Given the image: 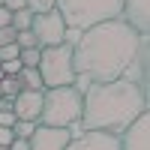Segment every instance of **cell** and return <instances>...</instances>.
<instances>
[{"label":"cell","mask_w":150,"mask_h":150,"mask_svg":"<svg viewBox=\"0 0 150 150\" xmlns=\"http://www.w3.org/2000/svg\"><path fill=\"white\" fill-rule=\"evenodd\" d=\"M138 45L141 33H135L120 18L93 24L72 45V69L75 75H84L93 84L123 78V72L138 54Z\"/></svg>","instance_id":"1"},{"label":"cell","mask_w":150,"mask_h":150,"mask_svg":"<svg viewBox=\"0 0 150 150\" xmlns=\"http://www.w3.org/2000/svg\"><path fill=\"white\" fill-rule=\"evenodd\" d=\"M144 111H147V93L126 78L99 81L81 93V126L84 129L120 135Z\"/></svg>","instance_id":"2"},{"label":"cell","mask_w":150,"mask_h":150,"mask_svg":"<svg viewBox=\"0 0 150 150\" xmlns=\"http://www.w3.org/2000/svg\"><path fill=\"white\" fill-rule=\"evenodd\" d=\"M123 0H57V12L66 21V27L87 30L93 24H102L111 18H120Z\"/></svg>","instance_id":"3"},{"label":"cell","mask_w":150,"mask_h":150,"mask_svg":"<svg viewBox=\"0 0 150 150\" xmlns=\"http://www.w3.org/2000/svg\"><path fill=\"white\" fill-rule=\"evenodd\" d=\"M81 120V93L75 87H48L42 90V111L39 123L42 126H60L66 129L69 123Z\"/></svg>","instance_id":"4"},{"label":"cell","mask_w":150,"mask_h":150,"mask_svg":"<svg viewBox=\"0 0 150 150\" xmlns=\"http://www.w3.org/2000/svg\"><path fill=\"white\" fill-rule=\"evenodd\" d=\"M39 75H42V87H69L75 81V69H72V45L60 42V45H48L39 54Z\"/></svg>","instance_id":"5"},{"label":"cell","mask_w":150,"mask_h":150,"mask_svg":"<svg viewBox=\"0 0 150 150\" xmlns=\"http://www.w3.org/2000/svg\"><path fill=\"white\" fill-rule=\"evenodd\" d=\"M30 33L36 36V45H39V48L60 45V42H63V33H66V21L60 18L57 9L36 12V15H33V24H30Z\"/></svg>","instance_id":"6"},{"label":"cell","mask_w":150,"mask_h":150,"mask_svg":"<svg viewBox=\"0 0 150 150\" xmlns=\"http://www.w3.org/2000/svg\"><path fill=\"white\" fill-rule=\"evenodd\" d=\"M120 150H150V114H138L126 129L117 135Z\"/></svg>","instance_id":"7"},{"label":"cell","mask_w":150,"mask_h":150,"mask_svg":"<svg viewBox=\"0 0 150 150\" xmlns=\"http://www.w3.org/2000/svg\"><path fill=\"white\" fill-rule=\"evenodd\" d=\"M69 129H60V126H36V132L27 138L30 150H66L69 144Z\"/></svg>","instance_id":"8"},{"label":"cell","mask_w":150,"mask_h":150,"mask_svg":"<svg viewBox=\"0 0 150 150\" xmlns=\"http://www.w3.org/2000/svg\"><path fill=\"white\" fill-rule=\"evenodd\" d=\"M66 150H120V141L114 132H99V129H84L78 138H72Z\"/></svg>","instance_id":"9"},{"label":"cell","mask_w":150,"mask_h":150,"mask_svg":"<svg viewBox=\"0 0 150 150\" xmlns=\"http://www.w3.org/2000/svg\"><path fill=\"white\" fill-rule=\"evenodd\" d=\"M120 21L129 24L135 33L147 36V30H150V0H123Z\"/></svg>","instance_id":"10"},{"label":"cell","mask_w":150,"mask_h":150,"mask_svg":"<svg viewBox=\"0 0 150 150\" xmlns=\"http://www.w3.org/2000/svg\"><path fill=\"white\" fill-rule=\"evenodd\" d=\"M39 111H42V90H21L12 99V114H15V120L39 123Z\"/></svg>","instance_id":"11"},{"label":"cell","mask_w":150,"mask_h":150,"mask_svg":"<svg viewBox=\"0 0 150 150\" xmlns=\"http://www.w3.org/2000/svg\"><path fill=\"white\" fill-rule=\"evenodd\" d=\"M18 81H21V90H45L42 87V75H39L36 66H21Z\"/></svg>","instance_id":"12"},{"label":"cell","mask_w":150,"mask_h":150,"mask_svg":"<svg viewBox=\"0 0 150 150\" xmlns=\"http://www.w3.org/2000/svg\"><path fill=\"white\" fill-rule=\"evenodd\" d=\"M33 15H36V12H30L27 6H24V9H15V12H12V27H15V30H30V24H33Z\"/></svg>","instance_id":"13"},{"label":"cell","mask_w":150,"mask_h":150,"mask_svg":"<svg viewBox=\"0 0 150 150\" xmlns=\"http://www.w3.org/2000/svg\"><path fill=\"white\" fill-rule=\"evenodd\" d=\"M18 93H21L18 75H3V78H0V96H12V99H15Z\"/></svg>","instance_id":"14"},{"label":"cell","mask_w":150,"mask_h":150,"mask_svg":"<svg viewBox=\"0 0 150 150\" xmlns=\"http://www.w3.org/2000/svg\"><path fill=\"white\" fill-rule=\"evenodd\" d=\"M36 126H39V123H33V120H15L12 123V135H15V138H30L36 132Z\"/></svg>","instance_id":"15"},{"label":"cell","mask_w":150,"mask_h":150,"mask_svg":"<svg viewBox=\"0 0 150 150\" xmlns=\"http://www.w3.org/2000/svg\"><path fill=\"white\" fill-rule=\"evenodd\" d=\"M39 54H42L39 45H33V48H21L18 60H21V66H39Z\"/></svg>","instance_id":"16"},{"label":"cell","mask_w":150,"mask_h":150,"mask_svg":"<svg viewBox=\"0 0 150 150\" xmlns=\"http://www.w3.org/2000/svg\"><path fill=\"white\" fill-rule=\"evenodd\" d=\"M15 45H18V48H33V45H36V36H33L30 30H18V33H15Z\"/></svg>","instance_id":"17"},{"label":"cell","mask_w":150,"mask_h":150,"mask_svg":"<svg viewBox=\"0 0 150 150\" xmlns=\"http://www.w3.org/2000/svg\"><path fill=\"white\" fill-rule=\"evenodd\" d=\"M18 54H21V48L15 42H9V45L0 48V63H6V60H18Z\"/></svg>","instance_id":"18"},{"label":"cell","mask_w":150,"mask_h":150,"mask_svg":"<svg viewBox=\"0 0 150 150\" xmlns=\"http://www.w3.org/2000/svg\"><path fill=\"white\" fill-rule=\"evenodd\" d=\"M54 6H57V0H27V9L30 12H48Z\"/></svg>","instance_id":"19"},{"label":"cell","mask_w":150,"mask_h":150,"mask_svg":"<svg viewBox=\"0 0 150 150\" xmlns=\"http://www.w3.org/2000/svg\"><path fill=\"white\" fill-rule=\"evenodd\" d=\"M15 27H12V24H6V27H0V48L3 45H9V42H15Z\"/></svg>","instance_id":"20"},{"label":"cell","mask_w":150,"mask_h":150,"mask_svg":"<svg viewBox=\"0 0 150 150\" xmlns=\"http://www.w3.org/2000/svg\"><path fill=\"white\" fill-rule=\"evenodd\" d=\"M0 72L3 75H18L21 72V60H6V63H0Z\"/></svg>","instance_id":"21"},{"label":"cell","mask_w":150,"mask_h":150,"mask_svg":"<svg viewBox=\"0 0 150 150\" xmlns=\"http://www.w3.org/2000/svg\"><path fill=\"white\" fill-rule=\"evenodd\" d=\"M81 33H84V30H75V27H66V33H63V42H66V45H75V42L81 39Z\"/></svg>","instance_id":"22"},{"label":"cell","mask_w":150,"mask_h":150,"mask_svg":"<svg viewBox=\"0 0 150 150\" xmlns=\"http://www.w3.org/2000/svg\"><path fill=\"white\" fill-rule=\"evenodd\" d=\"M0 3H3V9L15 12V9H24V6H27V0H0Z\"/></svg>","instance_id":"23"},{"label":"cell","mask_w":150,"mask_h":150,"mask_svg":"<svg viewBox=\"0 0 150 150\" xmlns=\"http://www.w3.org/2000/svg\"><path fill=\"white\" fill-rule=\"evenodd\" d=\"M12 138H15V135H12V129L0 126V147H9V144H12Z\"/></svg>","instance_id":"24"},{"label":"cell","mask_w":150,"mask_h":150,"mask_svg":"<svg viewBox=\"0 0 150 150\" xmlns=\"http://www.w3.org/2000/svg\"><path fill=\"white\" fill-rule=\"evenodd\" d=\"M12 123H15V114H12V111H0V126L12 129Z\"/></svg>","instance_id":"25"},{"label":"cell","mask_w":150,"mask_h":150,"mask_svg":"<svg viewBox=\"0 0 150 150\" xmlns=\"http://www.w3.org/2000/svg\"><path fill=\"white\" fill-rule=\"evenodd\" d=\"M9 150H30V144H27V138H12Z\"/></svg>","instance_id":"26"},{"label":"cell","mask_w":150,"mask_h":150,"mask_svg":"<svg viewBox=\"0 0 150 150\" xmlns=\"http://www.w3.org/2000/svg\"><path fill=\"white\" fill-rule=\"evenodd\" d=\"M9 21H12V12H9V9H3V6H0V27H6Z\"/></svg>","instance_id":"27"},{"label":"cell","mask_w":150,"mask_h":150,"mask_svg":"<svg viewBox=\"0 0 150 150\" xmlns=\"http://www.w3.org/2000/svg\"><path fill=\"white\" fill-rule=\"evenodd\" d=\"M0 150H9V147H0Z\"/></svg>","instance_id":"28"}]
</instances>
